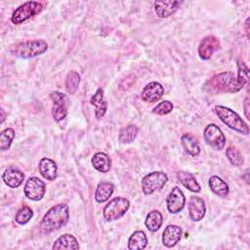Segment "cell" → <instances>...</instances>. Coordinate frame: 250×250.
I'll return each mask as SVG.
<instances>
[{
    "label": "cell",
    "mask_w": 250,
    "mask_h": 250,
    "mask_svg": "<svg viewBox=\"0 0 250 250\" xmlns=\"http://www.w3.org/2000/svg\"><path fill=\"white\" fill-rule=\"evenodd\" d=\"M69 219V209L64 203L51 207L44 215L40 223V229L43 233H50L65 226Z\"/></svg>",
    "instance_id": "1"
},
{
    "label": "cell",
    "mask_w": 250,
    "mask_h": 250,
    "mask_svg": "<svg viewBox=\"0 0 250 250\" xmlns=\"http://www.w3.org/2000/svg\"><path fill=\"white\" fill-rule=\"evenodd\" d=\"M243 86L231 72H221L211 77L205 84V90L212 94L236 93Z\"/></svg>",
    "instance_id": "2"
},
{
    "label": "cell",
    "mask_w": 250,
    "mask_h": 250,
    "mask_svg": "<svg viewBox=\"0 0 250 250\" xmlns=\"http://www.w3.org/2000/svg\"><path fill=\"white\" fill-rule=\"evenodd\" d=\"M47 50L48 44L46 41L41 39H35L18 43L11 48L10 52L16 57L30 59L44 54Z\"/></svg>",
    "instance_id": "3"
},
{
    "label": "cell",
    "mask_w": 250,
    "mask_h": 250,
    "mask_svg": "<svg viewBox=\"0 0 250 250\" xmlns=\"http://www.w3.org/2000/svg\"><path fill=\"white\" fill-rule=\"evenodd\" d=\"M214 111L217 114V116L230 129H232L240 134H243V135L249 134L248 125L232 109L223 106V105H216L214 107Z\"/></svg>",
    "instance_id": "4"
},
{
    "label": "cell",
    "mask_w": 250,
    "mask_h": 250,
    "mask_svg": "<svg viewBox=\"0 0 250 250\" xmlns=\"http://www.w3.org/2000/svg\"><path fill=\"white\" fill-rule=\"evenodd\" d=\"M130 207V202L125 197H114L104 208V217L106 221L111 222L120 219L125 215Z\"/></svg>",
    "instance_id": "5"
},
{
    "label": "cell",
    "mask_w": 250,
    "mask_h": 250,
    "mask_svg": "<svg viewBox=\"0 0 250 250\" xmlns=\"http://www.w3.org/2000/svg\"><path fill=\"white\" fill-rule=\"evenodd\" d=\"M43 9L41 3L36 1H28L19 6L12 14L11 21L15 24H21L31 17L39 14Z\"/></svg>",
    "instance_id": "6"
},
{
    "label": "cell",
    "mask_w": 250,
    "mask_h": 250,
    "mask_svg": "<svg viewBox=\"0 0 250 250\" xmlns=\"http://www.w3.org/2000/svg\"><path fill=\"white\" fill-rule=\"evenodd\" d=\"M168 177L164 172L155 171L146 175L142 180V189L146 195H149L161 189L167 183Z\"/></svg>",
    "instance_id": "7"
},
{
    "label": "cell",
    "mask_w": 250,
    "mask_h": 250,
    "mask_svg": "<svg viewBox=\"0 0 250 250\" xmlns=\"http://www.w3.org/2000/svg\"><path fill=\"white\" fill-rule=\"evenodd\" d=\"M204 141L213 148L221 150L226 145V137L222 130L215 124H209L205 127L203 133Z\"/></svg>",
    "instance_id": "8"
},
{
    "label": "cell",
    "mask_w": 250,
    "mask_h": 250,
    "mask_svg": "<svg viewBox=\"0 0 250 250\" xmlns=\"http://www.w3.org/2000/svg\"><path fill=\"white\" fill-rule=\"evenodd\" d=\"M50 98L53 103L52 115L55 121L59 122L65 118L67 114V97L65 94L55 91L52 92Z\"/></svg>",
    "instance_id": "9"
},
{
    "label": "cell",
    "mask_w": 250,
    "mask_h": 250,
    "mask_svg": "<svg viewBox=\"0 0 250 250\" xmlns=\"http://www.w3.org/2000/svg\"><path fill=\"white\" fill-rule=\"evenodd\" d=\"M24 195L33 201H39L44 197L46 191L45 183L37 177H30L24 185Z\"/></svg>",
    "instance_id": "10"
},
{
    "label": "cell",
    "mask_w": 250,
    "mask_h": 250,
    "mask_svg": "<svg viewBox=\"0 0 250 250\" xmlns=\"http://www.w3.org/2000/svg\"><path fill=\"white\" fill-rule=\"evenodd\" d=\"M167 209L172 214H177L181 212L186 204V197L183 191L178 187H174L170 191L166 199Z\"/></svg>",
    "instance_id": "11"
},
{
    "label": "cell",
    "mask_w": 250,
    "mask_h": 250,
    "mask_svg": "<svg viewBox=\"0 0 250 250\" xmlns=\"http://www.w3.org/2000/svg\"><path fill=\"white\" fill-rule=\"evenodd\" d=\"M220 48V41L214 35H208L204 37L198 46V55L202 60L211 59L215 51Z\"/></svg>",
    "instance_id": "12"
},
{
    "label": "cell",
    "mask_w": 250,
    "mask_h": 250,
    "mask_svg": "<svg viewBox=\"0 0 250 250\" xmlns=\"http://www.w3.org/2000/svg\"><path fill=\"white\" fill-rule=\"evenodd\" d=\"M164 94L163 86L158 82H150L145 86L142 91L141 97L144 102L146 103H155L159 101Z\"/></svg>",
    "instance_id": "13"
},
{
    "label": "cell",
    "mask_w": 250,
    "mask_h": 250,
    "mask_svg": "<svg viewBox=\"0 0 250 250\" xmlns=\"http://www.w3.org/2000/svg\"><path fill=\"white\" fill-rule=\"evenodd\" d=\"M206 213L205 202L198 196H191L188 201V216L193 222L203 219Z\"/></svg>",
    "instance_id": "14"
},
{
    "label": "cell",
    "mask_w": 250,
    "mask_h": 250,
    "mask_svg": "<svg viewBox=\"0 0 250 250\" xmlns=\"http://www.w3.org/2000/svg\"><path fill=\"white\" fill-rule=\"evenodd\" d=\"M2 180L9 188H17L22 184L24 174L16 167H8L3 172Z\"/></svg>",
    "instance_id": "15"
},
{
    "label": "cell",
    "mask_w": 250,
    "mask_h": 250,
    "mask_svg": "<svg viewBox=\"0 0 250 250\" xmlns=\"http://www.w3.org/2000/svg\"><path fill=\"white\" fill-rule=\"evenodd\" d=\"M183 234V229L176 225H169L165 228L162 233V242L166 247H174L180 241Z\"/></svg>",
    "instance_id": "16"
},
{
    "label": "cell",
    "mask_w": 250,
    "mask_h": 250,
    "mask_svg": "<svg viewBox=\"0 0 250 250\" xmlns=\"http://www.w3.org/2000/svg\"><path fill=\"white\" fill-rule=\"evenodd\" d=\"M180 1H155L154 2V10L156 15L160 19H165L172 16L180 7Z\"/></svg>",
    "instance_id": "17"
},
{
    "label": "cell",
    "mask_w": 250,
    "mask_h": 250,
    "mask_svg": "<svg viewBox=\"0 0 250 250\" xmlns=\"http://www.w3.org/2000/svg\"><path fill=\"white\" fill-rule=\"evenodd\" d=\"M39 173L42 175L43 178L49 181H54L57 178V171L58 167L54 160L44 157L40 160L38 165Z\"/></svg>",
    "instance_id": "18"
},
{
    "label": "cell",
    "mask_w": 250,
    "mask_h": 250,
    "mask_svg": "<svg viewBox=\"0 0 250 250\" xmlns=\"http://www.w3.org/2000/svg\"><path fill=\"white\" fill-rule=\"evenodd\" d=\"M90 103H91V104L96 106V109H95L96 117L98 119L102 118L105 114L106 109H107V103L104 99V91L102 88H99L97 90V92L91 98Z\"/></svg>",
    "instance_id": "19"
},
{
    "label": "cell",
    "mask_w": 250,
    "mask_h": 250,
    "mask_svg": "<svg viewBox=\"0 0 250 250\" xmlns=\"http://www.w3.org/2000/svg\"><path fill=\"white\" fill-rule=\"evenodd\" d=\"M177 179L185 188H187L188 190L192 192H199L201 190L200 185L196 181L195 177L189 172H186V171L178 172Z\"/></svg>",
    "instance_id": "20"
},
{
    "label": "cell",
    "mask_w": 250,
    "mask_h": 250,
    "mask_svg": "<svg viewBox=\"0 0 250 250\" xmlns=\"http://www.w3.org/2000/svg\"><path fill=\"white\" fill-rule=\"evenodd\" d=\"M93 167L102 173H107L111 168V159L104 152H97L92 157Z\"/></svg>",
    "instance_id": "21"
},
{
    "label": "cell",
    "mask_w": 250,
    "mask_h": 250,
    "mask_svg": "<svg viewBox=\"0 0 250 250\" xmlns=\"http://www.w3.org/2000/svg\"><path fill=\"white\" fill-rule=\"evenodd\" d=\"M54 250L59 249H78L79 244L77 239L69 233H65L61 235L53 244L52 247Z\"/></svg>",
    "instance_id": "22"
},
{
    "label": "cell",
    "mask_w": 250,
    "mask_h": 250,
    "mask_svg": "<svg viewBox=\"0 0 250 250\" xmlns=\"http://www.w3.org/2000/svg\"><path fill=\"white\" fill-rule=\"evenodd\" d=\"M181 143L185 151L191 156H197L200 152V146L197 140L191 134H185L181 138Z\"/></svg>",
    "instance_id": "23"
},
{
    "label": "cell",
    "mask_w": 250,
    "mask_h": 250,
    "mask_svg": "<svg viewBox=\"0 0 250 250\" xmlns=\"http://www.w3.org/2000/svg\"><path fill=\"white\" fill-rule=\"evenodd\" d=\"M114 186L109 182H101L97 186L95 192V199L99 203L106 201L113 193Z\"/></svg>",
    "instance_id": "24"
},
{
    "label": "cell",
    "mask_w": 250,
    "mask_h": 250,
    "mask_svg": "<svg viewBox=\"0 0 250 250\" xmlns=\"http://www.w3.org/2000/svg\"><path fill=\"white\" fill-rule=\"evenodd\" d=\"M147 245V238L144 231L137 230L133 232V234L129 237L128 240V248L130 250H142L145 249Z\"/></svg>",
    "instance_id": "25"
},
{
    "label": "cell",
    "mask_w": 250,
    "mask_h": 250,
    "mask_svg": "<svg viewBox=\"0 0 250 250\" xmlns=\"http://www.w3.org/2000/svg\"><path fill=\"white\" fill-rule=\"evenodd\" d=\"M209 187L215 194L221 197H226L229 194L228 184L218 176H212L209 179Z\"/></svg>",
    "instance_id": "26"
},
{
    "label": "cell",
    "mask_w": 250,
    "mask_h": 250,
    "mask_svg": "<svg viewBox=\"0 0 250 250\" xmlns=\"http://www.w3.org/2000/svg\"><path fill=\"white\" fill-rule=\"evenodd\" d=\"M163 223V217L159 211L153 210L149 212L146 218L145 225L148 230L154 232L160 229Z\"/></svg>",
    "instance_id": "27"
},
{
    "label": "cell",
    "mask_w": 250,
    "mask_h": 250,
    "mask_svg": "<svg viewBox=\"0 0 250 250\" xmlns=\"http://www.w3.org/2000/svg\"><path fill=\"white\" fill-rule=\"evenodd\" d=\"M80 83V75L78 74V72L74 71V70H70L65 77V82H64V86H65V90L68 94L73 95L76 90L78 89Z\"/></svg>",
    "instance_id": "28"
},
{
    "label": "cell",
    "mask_w": 250,
    "mask_h": 250,
    "mask_svg": "<svg viewBox=\"0 0 250 250\" xmlns=\"http://www.w3.org/2000/svg\"><path fill=\"white\" fill-rule=\"evenodd\" d=\"M138 127L134 124H129L127 127L123 128L119 132V141L122 144H130L132 143L137 135H138Z\"/></svg>",
    "instance_id": "29"
},
{
    "label": "cell",
    "mask_w": 250,
    "mask_h": 250,
    "mask_svg": "<svg viewBox=\"0 0 250 250\" xmlns=\"http://www.w3.org/2000/svg\"><path fill=\"white\" fill-rule=\"evenodd\" d=\"M15 138V131L12 128H7L3 130L0 134V147L1 150H6L10 148L11 144Z\"/></svg>",
    "instance_id": "30"
},
{
    "label": "cell",
    "mask_w": 250,
    "mask_h": 250,
    "mask_svg": "<svg viewBox=\"0 0 250 250\" xmlns=\"http://www.w3.org/2000/svg\"><path fill=\"white\" fill-rule=\"evenodd\" d=\"M227 157L229 159V161L234 165V166H240L243 163V157L241 155V153L239 152V150L233 146H229L227 148L226 151Z\"/></svg>",
    "instance_id": "31"
},
{
    "label": "cell",
    "mask_w": 250,
    "mask_h": 250,
    "mask_svg": "<svg viewBox=\"0 0 250 250\" xmlns=\"http://www.w3.org/2000/svg\"><path fill=\"white\" fill-rule=\"evenodd\" d=\"M33 216V211L27 207V206H23L22 208H21L18 213L16 214V222L20 225H24L26 223H28L30 221V219Z\"/></svg>",
    "instance_id": "32"
},
{
    "label": "cell",
    "mask_w": 250,
    "mask_h": 250,
    "mask_svg": "<svg viewBox=\"0 0 250 250\" xmlns=\"http://www.w3.org/2000/svg\"><path fill=\"white\" fill-rule=\"evenodd\" d=\"M238 71H237V80L244 87L249 82V70L243 62H238Z\"/></svg>",
    "instance_id": "33"
},
{
    "label": "cell",
    "mask_w": 250,
    "mask_h": 250,
    "mask_svg": "<svg viewBox=\"0 0 250 250\" xmlns=\"http://www.w3.org/2000/svg\"><path fill=\"white\" fill-rule=\"evenodd\" d=\"M173 109V104L171 102L169 101H163L161 103H159L153 109L152 112L158 115H164V114H168L172 111Z\"/></svg>",
    "instance_id": "34"
},
{
    "label": "cell",
    "mask_w": 250,
    "mask_h": 250,
    "mask_svg": "<svg viewBox=\"0 0 250 250\" xmlns=\"http://www.w3.org/2000/svg\"><path fill=\"white\" fill-rule=\"evenodd\" d=\"M243 107H244V113H245V116L249 119L250 115H249V99L246 98L244 100V103H243Z\"/></svg>",
    "instance_id": "35"
},
{
    "label": "cell",
    "mask_w": 250,
    "mask_h": 250,
    "mask_svg": "<svg viewBox=\"0 0 250 250\" xmlns=\"http://www.w3.org/2000/svg\"><path fill=\"white\" fill-rule=\"evenodd\" d=\"M1 113H2V119H1V123H3V122H4V119H5V112H4L3 108L1 109Z\"/></svg>",
    "instance_id": "36"
}]
</instances>
